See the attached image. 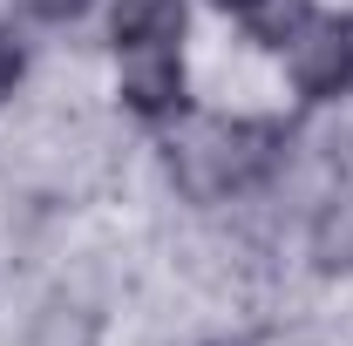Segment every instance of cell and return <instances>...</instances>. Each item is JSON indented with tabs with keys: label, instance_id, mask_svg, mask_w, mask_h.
I'll use <instances>...</instances> for the list:
<instances>
[{
	"label": "cell",
	"instance_id": "ba28073f",
	"mask_svg": "<svg viewBox=\"0 0 353 346\" xmlns=\"http://www.w3.org/2000/svg\"><path fill=\"white\" fill-rule=\"evenodd\" d=\"M218 7H231V14H245V7H252V0H218Z\"/></svg>",
	"mask_w": 353,
	"mask_h": 346
},
{
	"label": "cell",
	"instance_id": "8992f818",
	"mask_svg": "<svg viewBox=\"0 0 353 346\" xmlns=\"http://www.w3.org/2000/svg\"><path fill=\"white\" fill-rule=\"evenodd\" d=\"M21 68H28V54H21V41L0 28V102L14 95V82H21Z\"/></svg>",
	"mask_w": 353,
	"mask_h": 346
},
{
	"label": "cell",
	"instance_id": "7a4b0ae2",
	"mask_svg": "<svg viewBox=\"0 0 353 346\" xmlns=\"http://www.w3.org/2000/svg\"><path fill=\"white\" fill-rule=\"evenodd\" d=\"M285 75L306 102H340L353 88V14H312L285 41Z\"/></svg>",
	"mask_w": 353,
	"mask_h": 346
},
{
	"label": "cell",
	"instance_id": "52a82bcc",
	"mask_svg": "<svg viewBox=\"0 0 353 346\" xmlns=\"http://www.w3.org/2000/svg\"><path fill=\"white\" fill-rule=\"evenodd\" d=\"M28 7H34L41 21H82V14L95 7V0H28Z\"/></svg>",
	"mask_w": 353,
	"mask_h": 346
},
{
	"label": "cell",
	"instance_id": "3957f363",
	"mask_svg": "<svg viewBox=\"0 0 353 346\" xmlns=\"http://www.w3.org/2000/svg\"><path fill=\"white\" fill-rule=\"evenodd\" d=\"M116 95L143 123L183 116V54L176 48H136V54H123V88Z\"/></svg>",
	"mask_w": 353,
	"mask_h": 346
},
{
	"label": "cell",
	"instance_id": "6da1fadb",
	"mask_svg": "<svg viewBox=\"0 0 353 346\" xmlns=\"http://www.w3.org/2000/svg\"><path fill=\"white\" fill-rule=\"evenodd\" d=\"M163 163H170V183L190 204H224V197L259 190L265 176L285 163V123H265V116H204V123L170 136Z\"/></svg>",
	"mask_w": 353,
	"mask_h": 346
},
{
	"label": "cell",
	"instance_id": "5b68a950",
	"mask_svg": "<svg viewBox=\"0 0 353 346\" xmlns=\"http://www.w3.org/2000/svg\"><path fill=\"white\" fill-rule=\"evenodd\" d=\"M238 21H245V34H252L259 48H285L312 21V0H252Z\"/></svg>",
	"mask_w": 353,
	"mask_h": 346
},
{
	"label": "cell",
	"instance_id": "277c9868",
	"mask_svg": "<svg viewBox=\"0 0 353 346\" xmlns=\"http://www.w3.org/2000/svg\"><path fill=\"white\" fill-rule=\"evenodd\" d=\"M183 21H190L183 0H116L109 41H116V54H136V48H176V41H183Z\"/></svg>",
	"mask_w": 353,
	"mask_h": 346
}]
</instances>
